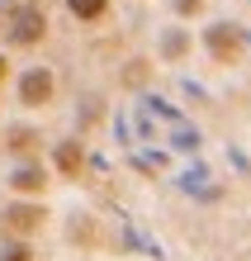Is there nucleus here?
Returning a JSON list of instances; mask_svg holds the SVG:
<instances>
[{
	"label": "nucleus",
	"mask_w": 251,
	"mask_h": 261,
	"mask_svg": "<svg viewBox=\"0 0 251 261\" xmlns=\"http://www.w3.org/2000/svg\"><path fill=\"white\" fill-rule=\"evenodd\" d=\"M5 43L10 48H38L43 38H48V10L38 5V0H19V5H10V14H5Z\"/></svg>",
	"instance_id": "f257e3e1"
},
{
	"label": "nucleus",
	"mask_w": 251,
	"mask_h": 261,
	"mask_svg": "<svg viewBox=\"0 0 251 261\" xmlns=\"http://www.w3.org/2000/svg\"><path fill=\"white\" fill-rule=\"evenodd\" d=\"M199 48L209 53L213 67H237V62H246V34H242V24H232V19L209 24L199 34Z\"/></svg>",
	"instance_id": "f03ea898"
},
{
	"label": "nucleus",
	"mask_w": 251,
	"mask_h": 261,
	"mask_svg": "<svg viewBox=\"0 0 251 261\" xmlns=\"http://www.w3.org/2000/svg\"><path fill=\"white\" fill-rule=\"evenodd\" d=\"M14 95H19L24 110H48L57 100V76L52 67H24V76L14 81Z\"/></svg>",
	"instance_id": "7ed1b4c3"
},
{
	"label": "nucleus",
	"mask_w": 251,
	"mask_h": 261,
	"mask_svg": "<svg viewBox=\"0 0 251 261\" xmlns=\"http://www.w3.org/2000/svg\"><path fill=\"white\" fill-rule=\"evenodd\" d=\"M43 223H48V209H43L38 199H14V204L0 209V228H5L10 238H24L29 242Z\"/></svg>",
	"instance_id": "20e7f679"
},
{
	"label": "nucleus",
	"mask_w": 251,
	"mask_h": 261,
	"mask_svg": "<svg viewBox=\"0 0 251 261\" xmlns=\"http://www.w3.org/2000/svg\"><path fill=\"white\" fill-rule=\"evenodd\" d=\"M10 190L19 195V199H38L43 190H48V171H43L34 157H24V162L10 171Z\"/></svg>",
	"instance_id": "39448f33"
},
{
	"label": "nucleus",
	"mask_w": 251,
	"mask_h": 261,
	"mask_svg": "<svg viewBox=\"0 0 251 261\" xmlns=\"http://www.w3.org/2000/svg\"><path fill=\"white\" fill-rule=\"evenodd\" d=\"M52 171L62 180H81L86 176V147L76 143V138H62V143L52 147Z\"/></svg>",
	"instance_id": "423d86ee"
},
{
	"label": "nucleus",
	"mask_w": 251,
	"mask_h": 261,
	"mask_svg": "<svg viewBox=\"0 0 251 261\" xmlns=\"http://www.w3.org/2000/svg\"><path fill=\"white\" fill-rule=\"evenodd\" d=\"M156 53H161V62H185V57L194 53V34H190L185 24L166 29V34H161V43H156Z\"/></svg>",
	"instance_id": "0eeeda50"
},
{
	"label": "nucleus",
	"mask_w": 251,
	"mask_h": 261,
	"mask_svg": "<svg viewBox=\"0 0 251 261\" xmlns=\"http://www.w3.org/2000/svg\"><path fill=\"white\" fill-rule=\"evenodd\" d=\"M38 138H43V133H38L34 124H14V128L5 133V147L24 162V157H34V152H38Z\"/></svg>",
	"instance_id": "6e6552de"
},
{
	"label": "nucleus",
	"mask_w": 251,
	"mask_h": 261,
	"mask_svg": "<svg viewBox=\"0 0 251 261\" xmlns=\"http://www.w3.org/2000/svg\"><path fill=\"white\" fill-rule=\"evenodd\" d=\"M62 5H67V14H71L76 24H100L114 0H62Z\"/></svg>",
	"instance_id": "1a4fd4ad"
},
{
	"label": "nucleus",
	"mask_w": 251,
	"mask_h": 261,
	"mask_svg": "<svg viewBox=\"0 0 251 261\" xmlns=\"http://www.w3.org/2000/svg\"><path fill=\"white\" fill-rule=\"evenodd\" d=\"M171 14H176V19H199L204 0H171Z\"/></svg>",
	"instance_id": "9d476101"
},
{
	"label": "nucleus",
	"mask_w": 251,
	"mask_h": 261,
	"mask_svg": "<svg viewBox=\"0 0 251 261\" xmlns=\"http://www.w3.org/2000/svg\"><path fill=\"white\" fill-rule=\"evenodd\" d=\"M0 261H34V247H29L24 238H14L5 252H0Z\"/></svg>",
	"instance_id": "9b49d317"
},
{
	"label": "nucleus",
	"mask_w": 251,
	"mask_h": 261,
	"mask_svg": "<svg viewBox=\"0 0 251 261\" xmlns=\"http://www.w3.org/2000/svg\"><path fill=\"white\" fill-rule=\"evenodd\" d=\"M147 76H152V67H147V62H143V67H128V71H123V86H143Z\"/></svg>",
	"instance_id": "f8f14e48"
},
{
	"label": "nucleus",
	"mask_w": 251,
	"mask_h": 261,
	"mask_svg": "<svg viewBox=\"0 0 251 261\" xmlns=\"http://www.w3.org/2000/svg\"><path fill=\"white\" fill-rule=\"evenodd\" d=\"M5 81H10V62H5V53H0V90H5Z\"/></svg>",
	"instance_id": "ddd939ff"
}]
</instances>
